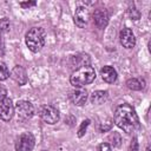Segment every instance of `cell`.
I'll return each mask as SVG.
<instances>
[{
  "mask_svg": "<svg viewBox=\"0 0 151 151\" xmlns=\"http://www.w3.org/2000/svg\"><path fill=\"white\" fill-rule=\"evenodd\" d=\"M126 86L130 88V90H134V91H140L144 88L145 86V81L142 79H137V78H131L126 81Z\"/></svg>",
  "mask_w": 151,
  "mask_h": 151,
  "instance_id": "cell-15",
  "label": "cell"
},
{
  "mask_svg": "<svg viewBox=\"0 0 151 151\" xmlns=\"http://www.w3.org/2000/svg\"><path fill=\"white\" fill-rule=\"evenodd\" d=\"M107 97H109V92L107 91H94L91 94L90 100H91L92 104L99 105V104H103L107 99Z\"/></svg>",
  "mask_w": 151,
  "mask_h": 151,
  "instance_id": "cell-14",
  "label": "cell"
},
{
  "mask_svg": "<svg viewBox=\"0 0 151 151\" xmlns=\"http://www.w3.org/2000/svg\"><path fill=\"white\" fill-rule=\"evenodd\" d=\"M129 15H130V18L133 19V20H138V19L140 18V13H139L138 9H136V7H134L133 4L130 5V7H129Z\"/></svg>",
  "mask_w": 151,
  "mask_h": 151,
  "instance_id": "cell-18",
  "label": "cell"
},
{
  "mask_svg": "<svg viewBox=\"0 0 151 151\" xmlns=\"http://www.w3.org/2000/svg\"><path fill=\"white\" fill-rule=\"evenodd\" d=\"M100 74H101L103 80L109 84H112L117 80V72L112 66H104L100 70Z\"/></svg>",
  "mask_w": 151,
  "mask_h": 151,
  "instance_id": "cell-13",
  "label": "cell"
},
{
  "mask_svg": "<svg viewBox=\"0 0 151 151\" xmlns=\"http://www.w3.org/2000/svg\"><path fill=\"white\" fill-rule=\"evenodd\" d=\"M42 151H45V150H42Z\"/></svg>",
  "mask_w": 151,
  "mask_h": 151,
  "instance_id": "cell-27",
  "label": "cell"
},
{
  "mask_svg": "<svg viewBox=\"0 0 151 151\" xmlns=\"http://www.w3.org/2000/svg\"><path fill=\"white\" fill-rule=\"evenodd\" d=\"M35 144L34 136L31 132H24L15 142V151H32Z\"/></svg>",
  "mask_w": 151,
  "mask_h": 151,
  "instance_id": "cell-4",
  "label": "cell"
},
{
  "mask_svg": "<svg viewBox=\"0 0 151 151\" xmlns=\"http://www.w3.org/2000/svg\"><path fill=\"white\" fill-rule=\"evenodd\" d=\"M11 77L12 79L19 84V85H25L26 81H27V73H26V70L22 67V66H14L12 72H11Z\"/></svg>",
  "mask_w": 151,
  "mask_h": 151,
  "instance_id": "cell-11",
  "label": "cell"
},
{
  "mask_svg": "<svg viewBox=\"0 0 151 151\" xmlns=\"http://www.w3.org/2000/svg\"><path fill=\"white\" fill-rule=\"evenodd\" d=\"M94 79H96V71L90 65L78 67L70 77V81L74 87H83L84 85L91 84Z\"/></svg>",
  "mask_w": 151,
  "mask_h": 151,
  "instance_id": "cell-2",
  "label": "cell"
},
{
  "mask_svg": "<svg viewBox=\"0 0 151 151\" xmlns=\"http://www.w3.org/2000/svg\"><path fill=\"white\" fill-rule=\"evenodd\" d=\"M45 31L41 27H32L26 33V45L32 52H39L45 45Z\"/></svg>",
  "mask_w": 151,
  "mask_h": 151,
  "instance_id": "cell-3",
  "label": "cell"
},
{
  "mask_svg": "<svg viewBox=\"0 0 151 151\" xmlns=\"http://www.w3.org/2000/svg\"><path fill=\"white\" fill-rule=\"evenodd\" d=\"M146 151H150V146H147V147H146Z\"/></svg>",
  "mask_w": 151,
  "mask_h": 151,
  "instance_id": "cell-26",
  "label": "cell"
},
{
  "mask_svg": "<svg viewBox=\"0 0 151 151\" xmlns=\"http://www.w3.org/2000/svg\"><path fill=\"white\" fill-rule=\"evenodd\" d=\"M39 116L47 124H55L60 118L59 111L52 105H42L39 110Z\"/></svg>",
  "mask_w": 151,
  "mask_h": 151,
  "instance_id": "cell-5",
  "label": "cell"
},
{
  "mask_svg": "<svg viewBox=\"0 0 151 151\" xmlns=\"http://www.w3.org/2000/svg\"><path fill=\"white\" fill-rule=\"evenodd\" d=\"M112 127V123L109 120L107 122V124H105V123H101L100 125H99V130L101 131V132H105V131H109L110 129Z\"/></svg>",
  "mask_w": 151,
  "mask_h": 151,
  "instance_id": "cell-21",
  "label": "cell"
},
{
  "mask_svg": "<svg viewBox=\"0 0 151 151\" xmlns=\"http://www.w3.org/2000/svg\"><path fill=\"white\" fill-rule=\"evenodd\" d=\"M93 21L99 28H104L109 22V14L105 9L99 8L93 13Z\"/></svg>",
  "mask_w": 151,
  "mask_h": 151,
  "instance_id": "cell-12",
  "label": "cell"
},
{
  "mask_svg": "<svg viewBox=\"0 0 151 151\" xmlns=\"http://www.w3.org/2000/svg\"><path fill=\"white\" fill-rule=\"evenodd\" d=\"M6 94H7V91L4 86L0 85V100H2L4 98H6Z\"/></svg>",
  "mask_w": 151,
  "mask_h": 151,
  "instance_id": "cell-25",
  "label": "cell"
},
{
  "mask_svg": "<svg viewBox=\"0 0 151 151\" xmlns=\"http://www.w3.org/2000/svg\"><path fill=\"white\" fill-rule=\"evenodd\" d=\"M119 39H120V44H122L125 48H132V47H134V45H136L134 34H133L132 29L129 28V27H125V28H123V29L120 31Z\"/></svg>",
  "mask_w": 151,
  "mask_h": 151,
  "instance_id": "cell-8",
  "label": "cell"
},
{
  "mask_svg": "<svg viewBox=\"0 0 151 151\" xmlns=\"http://www.w3.org/2000/svg\"><path fill=\"white\" fill-rule=\"evenodd\" d=\"M130 151H138V142H137V138L136 137H133L132 140H131Z\"/></svg>",
  "mask_w": 151,
  "mask_h": 151,
  "instance_id": "cell-22",
  "label": "cell"
},
{
  "mask_svg": "<svg viewBox=\"0 0 151 151\" xmlns=\"http://www.w3.org/2000/svg\"><path fill=\"white\" fill-rule=\"evenodd\" d=\"M97 151H112V147L110 144L107 143H101L98 147H97Z\"/></svg>",
  "mask_w": 151,
  "mask_h": 151,
  "instance_id": "cell-20",
  "label": "cell"
},
{
  "mask_svg": "<svg viewBox=\"0 0 151 151\" xmlns=\"http://www.w3.org/2000/svg\"><path fill=\"white\" fill-rule=\"evenodd\" d=\"M22 8H28V7H32V6H35L37 2L35 1H26V2H20L19 4Z\"/></svg>",
  "mask_w": 151,
  "mask_h": 151,
  "instance_id": "cell-23",
  "label": "cell"
},
{
  "mask_svg": "<svg viewBox=\"0 0 151 151\" xmlns=\"http://www.w3.org/2000/svg\"><path fill=\"white\" fill-rule=\"evenodd\" d=\"M14 114V105L12 103V99L6 97L2 100H0V118L5 122H9L13 118Z\"/></svg>",
  "mask_w": 151,
  "mask_h": 151,
  "instance_id": "cell-7",
  "label": "cell"
},
{
  "mask_svg": "<svg viewBox=\"0 0 151 151\" xmlns=\"http://www.w3.org/2000/svg\"><path fill=\"white\" fill-rule=\"evenodd\" d=\"M90 19V12L86 7L84 6H79L77 7L76 12H74V22L78 27L83 28L87 25V21Z\"/></svg>",
  "mask_w": 151,
  "mask_h": 151,
  "instance_id": "cell-9",
  "label": "cell"
},
{
  "mask_svg": "<svg viewBox=\"0 0 151 151\" xmlns=\"http://www.w3.org/2000/svg\"><path fill=\"white\" fill-rule=\"evenodd\" d=\"M0 28H4L5 31H7V29L9 28V24H8V21H7L6 18H4V19L0 21Z\"/></svg>",
  "mask_w": 151,
  "mask_h": 151,
  "instance_id": "cell-24",
  "label": "cell"
},
{
  "mask_svg": "<svg viewBox=\"0 0 151 151\" xmlns=\"http://www.w3.org/2000/svg\"><path fill=\"white\" fill-rule=\"evenodd\" d=\"M72 61L76 64V66L81 67V66H85V65H86V64H85V61L88 64L90 58H88V55H87V54H80V55H74V57L72 58Z\"/></svg>",
  "mask_w": 151,
  "mask_h": 151,
  "instance_id": "cell-16",
  "label": "cell"
},
{
  "mask_svg": "<svg viewBox=\"0 0 151 151\" xmlns=\"http://www.w3.org/2000/svg\"><path fill=\"white\" fill-rule=\"evenodd\" d=\"M114 123L126 133H133L140 129L138 116L132 106L129 104H122L116 109Z\"/></svg>",
  "mask_w": 151,
  "mask_h": 151,
  "instance_id": "cell-1",
  "label": "cell"
},
{
  "mask_svg": "<svg viewBox=\"0 0 151 151\" xmlns=\"http://www.w3.org/2000/svg\"><path fill=\"white\" fill-rule=\"evenodd\" d=\"M87 94H88V93H87V91H86L85 88L79 87V88H77V90H74V91L71 92L70 99H71V101H72L74 105L81 106V105H84V104L86 103V100H87Z\"/></svg>",
  "mask_w": 151,
  "mask_h": 151,
  "instance_id": "cell-10",
  "label": "cell"
},
{
  "mask_svg": "<svg viewBox=\"0 0 151 151\" xmlns=\"http://www.w3.org/2000/svg\"><path fill=\"white\" fill-rule=\"evenodd\" d=\"M9 77V71L5 63L0 61V80H6Z\"/></svg>",
  "mask_w": 151,
  "mask_h": 151,
  "instance_id": "cell-17",
  "label": "cell"
},
{
  "mask_svg": "<svg viewBox=\"0 0 151 151\" xmlns=\"http://www.w3.org/2000/svg\"><path fill=\"white\" fill-rule=\"evenodd\" d=\"M14 110L18 114V118L21 120H28L34 114V107L27 100H19L15 104Z\"/></svg>",
  "mask_w": 151,
  "mask_h": 151,
  "instance_id": "cell-6",
  "label": "cell"
},
{
  "mask_svg": "<svg viewBox=\"0 0 151 151\" xmlns=\"http://www.w3.org/2000/svg\"><path fill=\"white\" fill-rule=\"evenodd\" d=\"M88 125H90V119L83 120V123L80 124V127H79V130H78V137H83V136L85 134L86 129H87Z\"/></svg>",
  "mask_w": 151,
  "mask_h": 151,
  "instance_id": "cell-19",
  "label": "cell"
}]
</instances>
